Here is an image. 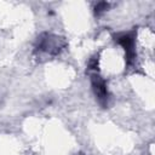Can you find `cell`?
Returning a JSON list of instances; mask_svg holds the SVG:
<instances>
[{
    "instance_id": "obj_2",
    "label": "cell",
    "mask_w": 155,
    "mask_h": 155,
    "mask_svg": "<svg viewBox=\"0 0 155 155\" xmlns=\"http://www.w3.org/2000/svg\"><path fill=\"white\" fill-rule=\"evenodd\" d=\"M115 40L117 41V44H120L125 52H126V61L128 64L132 63L133 57H134V35L133 33H127V34H120L115 38Z\"/></svg>"
},
{
    "instance_id": "obj_4",
    "label": "cell",
    "mask_w": 155,
    "mask_h": 155,
    "mask_svg": "<svg viewBox=\"0 0 155 155\" xmlns=\"http://www.w3.org/2000/svg\"><path fill=\"white\" fill-rule=\"evenodd\" d=\"M108 7H109V4H108V2H105V1L98 2V4L96 5V7H94V11H96L97 15H101L102 12H104L105 10H108Z\"/></svg>"
},
{
    "instance_id": "obj_3",
    "label": "cell",
    "mask_w": 155,
    "mask_h": 155,
    "mask_svg": "<svg viewBox=\"0 0 155 155\" xmlns=\"http://www.w3.org/2000/svg\"><path fill=\"white\" fill-rule=\"evenodd\" d=\"M91 80H92V87L94 90V93H96L99 103L105 105L108 102V91H107L105 81L97 74H93Z\"/></svg>"
},
{
    "instance_id": "obj_1",
    "label": "cell",
    "mask_w": 155,
    "mask_h": 155,
    "mask_svg": "<svg viewBox=\"0 0 155 155\" xmlns=\"http://www.w3.org/2000/svg\"><path fill=\"white\" fill-rule=\"evenodd\" d=\"M64 46V41L54 36L52 34H42L40 38H38V45L36 48L39 51L50 53V54H58L61 52V50Z\"/></svg>"
}]
</instances>
